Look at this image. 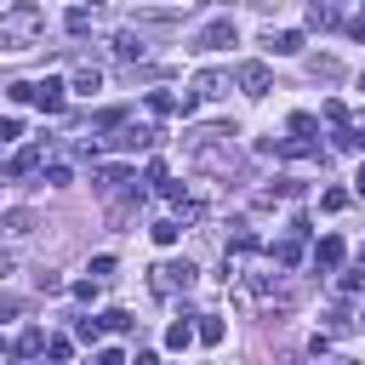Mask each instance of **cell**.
Here are the masks:
<instances>
[{"mask_svg": "<svg viewBox=\"0 0 365 365\" xmlns=\"http://www.w3.org/2000/svg\"><path fill=\"white\" fill-rule=\"evenodd\" d=\"M359 274H365V268H348V274L336 279V291H342V297H354V291H359Z\"/></svg>", "mask_w": 365, "mask_h": 365, "instance_id": "cell-29", "label": "cell"}, {"mask_svg": "<svg viewBox=\"0 0 365 365\" xmlns=\"http://www.w3.org/2000/svg\"><path fill=\"white\" fill-rule=\"evenodd\" d=\"M148 234H154V245H177V234H182V228H177V217H160Z\"/></svg>", "mask_w": 365, "mask_h": 365, "instance_id": "cell-21", "label": "cell"}, {"mask_svg": "<svg viewBox=\"0 0 365 365\" xmlns=\"http://www.w3.org/2000/svg\"><path fill=\"white\" fill-rule=\"evenodd\" d=\"M91 365H125V354H120V348H97V359H91Z\"/></svg>", "mask_w": 365, "mask_h": 365, "instance_id": "cell-33", "label": "cell"}, {"mask_svg": "<svg viewBox=\"0 0 365 365\" xmlns=\"http://www.w3.org/2000/svg\"><path fill=\"white\" fill-rule=\"evenodd\" d=\"M97 319H103V331H120V336H125V331H137V319H131L125 308H103Z\"/></svg>", "mask_w": 365, "mask_h": 365, "instance_id": "cell-17", "label": "cell"}, {"mask_svg": "<svg viewBox=\"0 0 365 365\" xmlns=\"http://www.w3.org/2000/svg\"><path fill=\"white\" fill-rule=\"evenodd\" d=\"M308 68H314V74H319V80H336V63H331V57H314V63H308Z\"/></svg>", "mask_w": 365, "mask_h": 365, "instance_id": "cell-31", "label": "cell"}, {"mask_svg": "<svg viewBox=\"0 0 365 365\" xmlns=\"http://www.w3.org/2000/svg\"><path fill=\"white\" fill-rule=\"evenodd\" d=\"M40 29H46V11H40V6H6V11H0V51L34 46Z\"/></svg>", "mask_w": 365, "mask_h": 365, "instance_id": "cell-1", "label": "cell"}, {"mask_svg": "<svg viewBox=\"0 0 365 365\" xmlns=\"http://www.w3.org/2000/svg\"><path fill=\"white\" fill-rule=\"evenodd\" d=\"M342 257H348V245H342V234H325V240L314 245V268H319V274H331V268H342Z\"/></svg>", "mask_w": 365, "mask_h": 365, "instance_id": "cell-7", "label": "cell"}, {"mask_svg": "<svg viewBox=\"0 0 365 365\" xmlns=\"http://www.w3.org/2000/svg\"><path fill=\"white\" fill-rule=\"evenodd\" d=\"M46 359H51V365H68V359H74V342H68V336H46Z\"/></svg>", "mask_w": 365, "mask_h": 365, "instance_id": "cell-19", "label": "cell"}, {"mask_svg": "<svg viewBox=\"0 0 365 365\" xmlns=\"http://www.w3.org/2000/svg\"><path fill=\"white\" fill-rule=\"evenodd\" d=\"M131 365H160V354H154V348H137V359H131Z\"/></svg>", "mask_w": 365, "mask_h": 365, "instance_id": "cell-35", "label": "cell"}, {"mask_svg": "<svg viewBox=\"0 0 365 365\" xmlns=\"http://www.w3.org/2000/svg\"><path fill=\"white\" fill-rule=\"evenodd\" d=\"M268 51H274V57H297V51H302V29H279V34H268Z\"/></svg>", "mask_w": 365, "mask_h": 365, "instance_id": "cell-10", "label": "cell"}, {"mask_svg": "<svg viewBox=\"0 0 365 365\" xmlns=\"http://www.w3.org/2000/svg\"><path fill=\"white\" fill-rule=\"evenodd\" d=\"M234 86H240L245 97H268L274 74H268V63H240V68H234Z\"/></svg>", "mask_w": 365, "mask_h": 365, "instance_id": "cell-3", "label": "cell"}, {"mask_svg": "<svg viewBox=\"0 0 365 365\" xmlns=\"http://www.w3.org/2000/svg\"><path fill=\"white\" fill-rule=\"evenodd\" d=\"M143 103H148V114H182V97H171V91H148Z\"/></svg>", "mask_w": 365, "mask_h": 365, "instance_id": "cell-16", "label": "cell"}, {"mask_svg": "<svg viewBox=\"0 0 365 365\" xmlns=\"http://www.w3.org/2000/svg\"><path fill=\"white\" fill-rule=\"evenodd\" d=\"M268 257H274L279 268H297V262H302V240H291V234H285V240H274V245H268Z\"/></svg>", "mask_w": 365, "mask_h": 365, "instance_id": "cell-11", "label": "cell"}, {"mask_svg": "<svg viewBox=\"0 0 365 365\" xmlns=\"http://www.w3.org/2000/svg\"><path fill=\"white\" fill-rule=\"evenodd\" d=\"M97 291H103L97 279H80V285H74V297H80V302H97Z\"/></svg>", "mask_w": 365, "mask_h": 365, "instance_id": "cell-32", "label": "cell"}, {"mask_svg": "<svg viewBox=\"0 0 365 365\" xmlns=\"http://www.w3.org/2000/svg\"><path fill=\"white\" fill-rule=\"evenodd\" d=\"M217 46H234V23H228V17H211V23L194 34V51H217Z\"/></svg>", "mask_w": 365, "mask_h": 365, "instance_id": "cell-5", "label": "cell"}, {"mask_svg": "<svg viewBox=\"0 0 365 365\" xmlns=\"http://www.w3.org/2000/svg\"><path fill=\"white\" fill-rule=\"evenodd\" d=\"M68 86H74V91H80V97H91V91H97V86H103V68H91V63H80V68H74V80H68Z\"/></svg>", "mask_w": 365, "mask_h": 365, "instance_id": "cell-13", "label": "cell"}, {"mask_svg": "<svg viewBox=\"0 0 365 365\" xmlns=\"http://www.w3.org/2000/svg\"><path fill=\"white\" fill-rule=\"evenodd\" d=\"M359 86H365V74H359Z\"/></svg>", "mask_w": 365, "mask_h": 365, "instance_id": "cell-39", "label": "cell"}, {"mask_svg": "<svg viewBox=\"0 0 365 365\" xmlns=\"http://www.w3.org/2000/svg\"><path fill=\"white\" fill-rule=\"evenodd\" d=\"M194 274H200V268H194L188 257H171V262H160V268H148V291H154V297H171V291H188V285H194Z\"/></svg>", "mask_w": 365, "mask_h": 365, "instance_id": "cell-2", "label": "cell"}, {"mask_svg": "<svg viewBox=\"0 0 365 365\" xmlns=\"http://www.w3.org/2000/svg\"><path fill=\"white\" fill-rule=\"evenodd\" d=\"M131 182V165H103V171H91V188L97 194H114V188H125Z\"/></svg>", "mask_w": 365, "mask_h": 365, "instance_id": "cell-8", "label": "cell"}, {"mask_svg": "<svg viewBox=\"0 0 365 365\" xmlns=\"http://www.w3.org/2000/svg\"><path fill=\"white\" fill-rule=\"evenodd\" d=\"M314 131H319L314 114H291V137H297V143H314Z\"/></svg>", "mask_w": 365, "mask_h": 365, "instance_id": "cell-20", "label": "cell"}, {"mask_svg": "<svg viewBox=\"0 0 365 365\" xmlns=\"http://www.w3.org/2000/svg\"><path fill=\"white\" fill-rule=\"evenodd\" d=\"M342 205H348L342 188H325V194H319V211H342Z\"/></svg>", "mask_w": 365, "mask_h": 365, "instance_id": "cell-26", "label": "cell"}, {"mask_svg": "<svg viewBox=\"0 0 365 365\" xmlns=\"http://www.w3.org/2000/svg\"><path fill=\"white\" fill-rule=\"evenodd\" d=\"M148 143H154V125H131V120L108 137V148H120V154H137V148H148Z\"/></svg>", "mask_w": 365, "mask_h": 365, "instance_id": "cell-6", "label": "cell"}, {"mask_svg": "<svg viewBox=\"0 0 365 365\" xmlns=\"http://www.w3.org/2000/svg\"><path fill=\"white\" fill-rule=\"evenodd\" d=\"M11 268H17V257H11V251H0V274H11Z\"/></svg>", "mask_w": 365, "mask_h": 365, "instance_id": "cell-37", "label": "cell"}, {"mask_svg": "<svg viewBox=\"0 0 365 365\" xmlns=\"http://www.w3.org/2000/svg\"><path fill=\"white\" fill-rule=\"evenodd\" d=\"M29 103H34L40 114H63V103H68V86L46 74V80H34V97H29Z\"/></svg>", "mask_w": 365, "mask_h": 365, "instance_id": "cell-4", "label": "cell"}, {"mask_svg": "<svg viewBox=\"0 0 365 365\" xmlns=\"http://www.w3.org/2000/svg\"><path fill=\"white\" fill-rule=\"evenodd\" d=\"M17 308H23V302H17V297H0V319H11V314H17Z\"/></svg>", "mask_w": 365, "mask_h": 365, "instance_id": "cell-34", "label": "cell"}, {"mask_svg": "<svg viewBox=\"0 0 365 365\" xmlns=\"http://www.w3.org/2000/svg\"><path fill=\"white\" fill-rule=\"evenodd\" d=\"M11 137H23V120H17V114H6V120H0V143H11Z\"/></svg>", "mask_w": 365, "mask_h": 365, "instance_id": "cell-30", "label": "cell"}, {"mask_svg": "<svg viewBox=\"0 0 365 365\" xmlns=\"http://www.w3.org/2000/svg\"><path fill=\"white\" fill-rule=\"evenodd\" d=\"M194 342L217 348V342H222V319H217V314H200V325H194Z\"/></svg>", "mask_w": 365, "mask_h": 365, "instance_id": "cell-14", "label": "cell"}, {"mask_svg": "<svg viewBox=\"0 0 365 365\" xmlns=\"http://www.w3.org/2000/svg\"><path fill=\"white\" fill-rule=\"evenodd\" d=\"M354 194H359V200H365V165H359V177H354Z\"/></svg>", "mask_w": 365, "mask_h": 365, "instance_id": "cell-38", "label": "cell"}, {"mask_svg": "<svg viewBox=\"0 0 365 365\" xmlns=\"http://www.w3.org/2000/svg\"><path fill=\"white\" fill-rule=\"evenodd\" d=\"M114 57H125V63L143 57V34H120V40H114Z\"/></svg>", "mask_w": 365, "mask_h": 365, "instance_id": "cell-23", "label": "cell"}, {"mask_svg": "<svg viewBox=\"0 0 365 365\" xmlns=\"http://www.w3.org/2000/svg\"><path fill=\"white\" fill-rule=\"evenodd\" d=\"M63 23H68V34H86V29H91V11H68Z\"/></svg>", "mask_w": 365, "mask_h": 365, "instance_id": "cell-28", "label": "cell"}, {"mask_svg": "<svg viewBox=\"0 0 365 365\" xmlns=\"http://www.w3.org/2000/svg\"><path fill=\"white\" fill-rule=\"evenodd\" d=\"M188 342H194V325H188V319H171V325H165V348H177V354H182Z\"/></svg>", "mask_w": 365, "mask_h": 365, "instance_id": "cell-18", "label": "cell"}, {"mask_svg": "<svg viewBox=\"0 0 365 365\" xmlns=\"http://www.w3.org/2000/svg\"><path fill=\"white\" fill-rule=\"evenodd\" d=\"M348 34H354V40H365V11H359V17L348 23Z\"/></svg>", "mask_w": 365, "mask_h": 365, "instance_id": "cell-36", "label": "cell"}, {"mask_svg": "<svg viewBox=\"0 0 365 365\" xmlns=\"http://www.w3.org/2000/svg\"><path fill=\"white\" fill-rule=\"evenodd\" d=\"M108 274H114V257H108V251H103V257H91V279H97V285H103V279H108Z\"/></svg>", "mask_w": 365, "mask_h": 365, "instance_id": "cell-27", "label": "cell"}, {"mask_svg": "<svg viewBox=\"0 0 365 365\" xmlns=\"http://www.w3.org/2000/svg\"><path fill=\"white\" fill-rule=\"evenodd\" d=\"M336 23V6H308V29H331Z\"/></svg>", "mask_w": 365, "mask_h": 365, "instance_id": "cell-24", "label": "cell"}, {"mask_svg": "<svg viewBox=\"0 0 365 365\" xmlns=\"http://www.w3.org/2000/svg\"><path fill=\"white\" fill-rule=\"evenodd\" d=\"M29 171H40V148H17L6 160V177H29Z\"/></svg>", "mask_w": 365, "mask_h": 365, "instance_id": "cell-12", "label": "cell"}, {"mask_svg": "<svg viewBox=\"0 0 365 365\" xmlns=\"http://www.w3.org/2000/svg\"><path fill=\"white\" fill-rule=\"evenodd\" d=\"M74 336L97 348V342H103V319H91V314H86V319H74Z\"/></svg>", "mask_w": 365, "mask_h": 365, "instance_id": "cell-22", "label": "cell"}, {"mask_svg": "<svg viewBox=\"0 0 365 365\" xmlns=\"http://www.w3.org/2000/svg\"><path fill=\"white\" fill-rule=\"evenodd\" d=\"M222 86H228L222 68H200V74H194V97H200V103H205V97H222Z\"/></svg>", "mask_w": 365, "mask_h": 365, "instance_id": "cell-9", "label": "cell"}, {"mask_svg": "<svg viewBox=\"0 0 365 365\" xmlns=\"http://www.w3.org/2000/svg\"><path fill=\"white\" fill-rule=\"evenodd\" d=\"M34 354H46V331H40V325H29V331L17 336V359H34Z\"/></svg>", "mask_w": 365, "mask_h": 365, "instance_id": "cell-15", "label": "cell"}, {"mask_svg": "<svg viewBox=\"0 0 365 365\" xmlns=\"http://www.w3.org/2000/svg\"><path fill=\"white\" fill-rule=\"evenodd\" d=\"M40 177H46V182H51V188H63V182H68V165H63V160H51V165H46V171H40Z\"/></svg>", "mask_w": 365, "mask_h": 365, "instance_id": "cell-25", "label": "cell"}]
</instances>
